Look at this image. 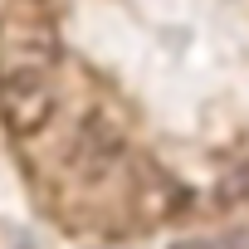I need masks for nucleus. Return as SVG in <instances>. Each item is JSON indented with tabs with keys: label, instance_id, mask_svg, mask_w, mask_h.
Masks as SVG:
<instances>
[{
	"label": "nucleus",
	"instance_id": "1",
	"mask_svg": "<svg viewBox=\"0 0 249 249\" xmlns=\"http://www.w3.org/2000/svg\"><path fill=\"white\" fill-rule=\"evenodd\" d=\"M59 69V35L39 10H10L0 20V73H39L54 78Z\"/></svg>",
	"mask_w": 249,
	"mask_h": 249
},
{
	"label": "nucleus",
	"instance_id": "2",
	"mask_svg": "<svg viewBox=\"0 0 249 249\" xmlns=\"http://www.w3.org/2000/svg\"><path fill=\"white\" fill-rule=\"evenodd\" d=\"M0 117L15 137H35L54 117V78L39 73H0Z\"/></svg>",
	"mask_w": 249,
	"mask_h": 249
},
{
	"label": "nucleus",
	"instance_id": "3",
	"mask_svg": "<svg viewBox=\"0 0 249 249\" xmlns=\"http://www.w3.org/2000/svg\"><path fill=\"white\" fill-rule=\"evenodd\" d=\"M117 157H122V132L112 127L103 112H93L83 127H78L73 166H78L83 176H103V171H112V166H117Z\"/></svg>",
	"mask_w": 249,
	"mask_h": 249
},
{
	"label": "nucleus",
	"instance_id": "4",
	"mask_svg": "<svg viewBox=\"0 0 249 249\" xmlns=\"http://www.w3.org/2000/svg\"><path fill=\"white\" fill-rule=\"evenodd\" d=\"M215 200H220V205H239V200H249V161H239V166H230V171L220 176Z\"/></svg>",
	"mask_w": 249,
	"mask_h": 249
},
{
	"label": "nucleus",
	"instance_id": "5",
	"mask_svg": "<svg viewBox=\"0 0 249 249\" xmlns=\"http://www.w3.org/2000/svg\"><path fill=\"white\" fill-rule=\"evenodd\" d=\"M176 249H220V244H176Z\"/></svg>",
	"mask_w": 249,
	"mask_h": 249
}]
</instances>
